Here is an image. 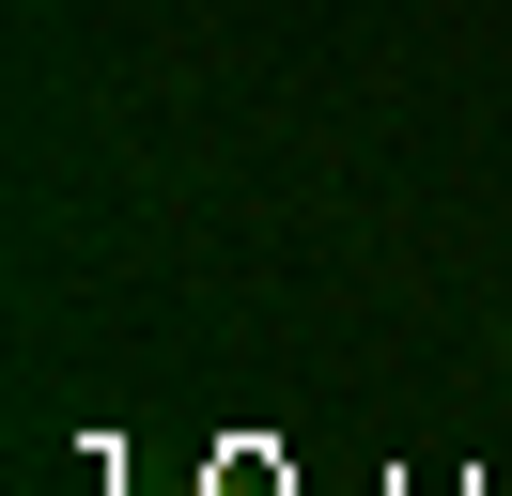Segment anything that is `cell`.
Returning <instances> with one entry per match:
<instances>
[]
</instances>
